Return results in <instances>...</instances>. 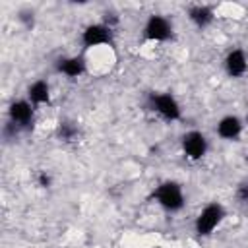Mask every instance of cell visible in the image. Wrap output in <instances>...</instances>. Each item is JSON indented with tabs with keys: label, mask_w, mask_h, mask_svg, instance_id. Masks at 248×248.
I'll return each instance as SVG.
<instances>
[{
	"label": "cell",
	"mask_w": 248,
	"mask_h": 248,
	"mask_svg": "<svg viewBox=\"0 0 248 248\" xmlns=\"http://www.w3.org/2000/svg\"><path fill=\"white\" fill-rule=\"evenodd\" d=\"M149 105L165 120H178L182 116V108L170 93H153L149 97Z\"/></svg>",
	"instance_id": "3957f363"
},
{
	"label": "cell",
	"mask_w": 248,
	"mask_h": 248,
	"mask_svg": "<svg viewBox=\"0 0 248 248\" xmlns=\"http://www.w3.org/2000/svg\"><path fill=\"white\" fill-rule=\"evenodd\" d=\"M8 116H10V122L16 124L17 128H27L33 124V105L27 99L14 101L8 108Z\"/></svg>",
	"instance_id": "8992f818"
},
{
	"label": "cell",
	"mask_w": 248,
	"mask_h": 248,
	"mask_svg": "<svg viewBox=\"0 0 248 248\" xmlns=\"http://www.w3.org/2000/svg\"><path fill=\"white\" fill-rule=\"evenodd\" d=\"M236 198H238L240 202H248V182H244V184L238 186V190H236Z\"/></svg>",
	"instance_id": "5bb4252c"
},
{
	"label": "cell",
	"mask_w": 248,
	"mask_h": 248,
	"mask_svg": "<svg viewBox=\"0 0 248 248\" xmlns=\"http://www.w3.org/2000/svg\"><path fill=\"white\" fill-rule=\"evenodd\" d=\"M225 219V207L217 202L213 203H207L200 215L196 217V223H194V229H196V234L198 236H209L217 227L219 223Z\"/></svg>",
	"instance_id": "7a4b0ae2"
},
{
	"label": "cell",
	"mask_w": 248,
	"mask_h": 248,
	"mask_svg": "<svg viewBox=\"0 0 248 248\" xmlns=\"http://www.w3.org/2000/svg\"><path fill=\"white\" fill-rule=\"evenodd\" d=\"M153 198L155 202L167 209V211H178L184 207V190L178 182L174 180H167V182H161L155 192H153Z\"/></svg>",
	"instance_id": "6da1fadb"
},
{
	"label": "cell",
	"mask_w": 248,
	"mask_h": 248,
	"mask_svg": "<svg viewBox=\"0 0 248 248\" xmlns=\"http://www.w3.org/2000/svg\"><path fill=\"white\" fill-rule=\"evenodd\" d=\"M188 17H190V21L196 25V27H200V29H203V27H207L211 21H213V10H211V6H205V4H196V6H192L190 10H188Z\"/></svg>",
	"instance_id": "7c38bea8"
},
{
	"label": "cell",
	"mask_w": 248,
	"mask_h": 248,
	"mask_svg": "<svg viewBox=\"0 0 248 248\" xmlns=\"http://www.w3.org/2000/svg\"><path fill=\"white\" fill-rule=\"evenodd\" d=\"M56 70L68 78H78L85 72V60L81 56H68V58L58 60Z\"/></svg>",
	"instance_id": "30bf717a"
},
{
	"label": "cell",
	"mask_w": 248,
	"mask_h": 248,
	"mask_svg": "<svg viewBox=\"0 0 248 248\" xmlns=\"http://www.w3.org/2000/svg\"><path fill=\"white\" fill-rule=\"evenodd\" d=\"M182 151L188 159L192 161H200L205 153H207V138L198 132V130H190L182 136Z\"/></svg>",
	"instance_id": "277c9868"
},
{
	"label": "cell",
	"mask_w": 248,
	"mask_h": 248,
	"mask_svg": "<svg viewBox=\"0 0 248 248\" xmlns=\"http://www.w3.org/2000/svg\"><path fill=\"white\" fill-rule=\"evenodd\" d=\"M39 186H43V188L50 186V176L46 172H39Z\"/></svg>",
	"instance_id": "9a60e30c"
},
{
	"label": "cell",
	"mask_w": 248,
	"mask_h": 248,
	"mask_svg": "<svg viewBox=\"0 0 248 248\" xmlns=\"http://www.w3.org/2000/svg\"><path fill=\"white\" fill-rule=\"evenodd\" d=\"M246 122H248V116H246Z\"/></svg>",
	"instance_id": "2e32d148"
},
{
	"label": "cell",
	"mask_w": 248,
	"mask_h": 248,
	"mask_svg": "<svg viewBox=\"0 0 248 248\" xmlns=\"http://www.w3.org/2000/svg\"><path fill=\"white\" fill-rule=\"evenodd\" d=\"M81 41L87 48L107 45L110 41V25L108 23H91V25H87L83 35H81Z\"/></svg>",
	"instance_id": "52a82bcc"
},
{
	"label": "cell",
	"mask_w": 248,
	"mask_h": 248,
	"mask_svg": "<svg viewBox=\"0 0 248 248\" xmlns=\"http://www.w3.org/2000/svg\"><path fill=\"white\" fill-rule=\"evenodd\" d=\"M56 134H58L60 140H64V141H72V140H76V136H78V128H76L74 124H70V122H60Z\"/></svg>",
	"instance_id": "4fadbf2b"
},
{
	"label": "cell",
	"mask_w": 248,
	"mask_h": 248,
	"mask_svg": "<svg viewBox=\"0 0 248 248\" xmlns=\"http://www.w3.org/2000/svg\"><path fill=\"white\" fill-rule=\"evenodd\" d=\"M225 70L231 78H242L248 70V58L242 48H232L225 56Z\"/></svg>",
	"instance_id": "ba28073f"
},
{
	"label": "cell",
	"mask_w": 248,
	"mask_h": 248,
	"mask_svg": "<svg viewBox=\"0 0 248 248\" xmlns=\"http://www.w3.org/2000/svg\"><path fill=\"white\" fill-rule=\"evenodd\" d=\"M143 35H145V39H149V41H167V39L172 35V25H170V21H169L165 16L153 14V16H149V19L145 21Z\"/></svg>",
	"instance_id": "5b68a950"
},
{
	"label": "cell",
	"mask_w": 248,
	"mask_h": 248,
	"mask_svg": "<svg viewBox=\"0 0 248 248\" xmlns=\"http://www.w3.org/2000/svg\"><path fill=\"white\" fill-rule=\"evenodd\" d=\"M27 101L35 107V105H45L50 101V87L45 79H37L29 85L27 89Z\"/></svg>",
	"instance_id": "8fae6325"
},
{
	"label": "cell",
	"mask_w": 248,
	"mask_h": 248,
	"mask_svg": "<svg viewBox=\"0 0 248 248\" xmlns=\"http://www.w3.org/2000/svg\"><path fill=\"white\" fill-rule=\"evenodd\" d=\"M242 128H244V122L238 116L229 114L217 122V136L223 140H236L242 134Z\"/></svg>",
	"instance_id": "9c48e42d"
}]
</instances>
